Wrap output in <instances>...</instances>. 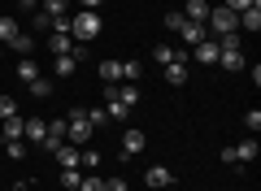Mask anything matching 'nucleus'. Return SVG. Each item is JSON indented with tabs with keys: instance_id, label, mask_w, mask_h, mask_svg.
<instances>
[{
	"instance_id": "9d476101",
	"label": "nucleus",
	"mask_w": 261,
	"mask_h": 191,
	"mask_svg": "<svg viewBox=\"0 0 261 191\" xmlns=\"http://www.w3.org/2000/svg\"><path fill=\"white\" fill-rule=\"evenodd\" d=\"M22 130H27V122H22V118H5V122H0V144L22 139Z\"/></svg>"
},
{
	"instance_id": "4be33fe9",
	"label": "nucleus",
	"mask_w": 261,
	"mask_h": 191,
	"mask_svg": "<svg viewBox=\"0 0 261 191\" xmlns=\"http://www.w3.org/2000/svg\"><path fill=\"white\" fill-rule=\"evenodd\" d=\"M13 52H18V57H31V48H35V35H31V31H18V39H13Z\"/></svg>"
},
{
	"instance_id": "f3484780",
	"label": "nucleus",
	"mask_w": 261,
	"mask_h": 191,
	"mask_svg": "<svg viewBox=\"0 0 261 191\" xmlns=\"http://www.w3.org/2000/svg\"><path fill=\"white\" fill-rule=\"evenodd\" d=\"M209 9H214L209 0H187V13H183V18H187V22H205Z\"/></svg>"
},
{
	"instance_id": "b1692460",
	"label": "nucleus",
	"mask_w": 261,
	"mask_h": 191,
	"mask_svg": "<svg viewBox=\"0 0 261 191\" xmlns=\"http://www.w3.org/2000/svg\"><path fill=\"white\" fill-rule=\"evenodd\" d=\"M5 152H9V161H27L31 144H27V139H9V144H5Z\"/></svg>"
},
{
	"instance_id": "aec40b11",
	"label": "nucleus",
	"mask_w": 261,
	"mask_h": 191,
	"mask_svg": "<svg viewBox=\"0 0 261 191\" xmlns=\"http://www.w3.org/2000/svg\"><path fill=\"white\" fill-rule=\"evenodd\" d=\"M240 26L257 35V31H261V5H252V9H244V13H240Z\"/></svg>"
},
{
	"instance_id": "2f4dec72",
	"label": "nucleus",
	"mask_w": 261,
	"mask_h": 191,
	"mask_svg": "<svg viewBox=\"0 0 261 191\" xmlns=\"http://www.w3.org/2000/svg\"><path fill=\"white\" fill-rule=\"evenodd\" d=\"M87 122H92V126H109V118H105V109H87Z\"/></svg>"
},
{
	"instance_id": "f704fd0d",
	"label": "nucleus",
	"mask_w": 261,
	"mask_h": 191,
	"mask_svg": "<svg viewBox=\"0 0 261 191\" xmlns=\"http://www.w3.org/2000/svg\"><path fill=\"white\" fill-rule=\"evenodd\" d=\"M105 191H130L126 178H105Z\"/></svg>"
},
{
	"instance_id": "a211bd4d",
	"label": "nucleus",
	"mask_w": 261,
	"mask_h": 191,
	"mask_svg": "<svg viewBox=\"0 0 261 191\" xmlns=\"http://www.w3.org/2000/svg\"><path fill=\"white\" fill-rule=\"evenodd\" d=\"M100 78L109 83V87H118V83H122V61H113V57H109V61H100Z\"/></svg>"
},
{
	"instance_id": "7ed1b4c3",
	"label": "nucleus",
	"mask_w": 261,
	"mask_h": 191,
	"mask_svg": "<svg viewBox=\"0 0 261 191\" xmlns=\"http://www.w3.org/2000/svg\"><path fill=\"white\" fill-rule=\"evenodd\" d=\"M144 182H148L152 191H166V187H174V174H170L166 165H148V170H144Z\"/></svg>"
},
{
	"instance_id": "7c9ffc66",
	"label": "nucleus",
	"mask_w": 261,
	"mask_h": 191,
	"mask_svg": "<svg viewBox=\"0 0 261 191\" xmlns=\"http://www.w3.org/2000/svg\"><path fill=\"white\" fill-rule=\"evenodd\" d=\"M222 5H226L231 13H244V9H252V5H261V0H222Z\"/></svg>"
},
{
	"instance_id": "1a4fd4ad",
	"label": "nucleus",
	"mask_w": 261,
	"mask_h": 191,
	"mask_svg": "<svg viewBox=\"0 0 261 191\" xmlns=\"http://www.w3.org/2000/svg\"><path fill=\"white\" fill-rule=\"evenodd\" d=\"M39 13H44L48 22H57V18H70V0H44V5H39Z\"/></svg>"
},
{
	"instance_id": "39448f33",
	"label": "nucleus",
	"mask_w": 261,
	"mask_h": 191,
	"mask_svg": "<svg viewBox=\"0 0 261 191\" xmlns=\"http://www.w3.org/2000/svg\"><path fill=\"white\" fill-rule=\"evenodd\" d=\"M218 65H222V70H244V65H248V61H244V48H218Z\"/></svg>"
},
{
	"instance_id": "cd10ccee",
	"label": "nucleus",
	"mask_w": 261,
	"mask_h": 191,
	"mask_svg": "<svg viewBox=\"0 0 261 191\" xmlns=\"http://www.w3.org/2000/svg\"><path fill=\"white\" fill-rule=\"evenodd\" d=\"M5 118H18V100L13 96H0V122Z\"/></svg>"
},
{
	"instance_id": "423d86ee",
	"label": "nucleus",
	"mask_w": 261,
	"mask_h": 191,
	"mask_svg": "<svg viewBox=\"0 0 261 191\" xmlns=\"http://www.w3.org/2000/svg\"><path fill=\"white\" fill-rule=\"evenodd\" d=\"M109 96H113V100H122L126 109L140 104V87H135V83H118V87H109Z\"/></svg>"
},
{
	"instance_id": "473e14b6",
	"label": "nucleus",
	"mask_w": 261,
	"mask_h": 191,
	"mask_svg": "<svg viewBox=\"0 0 261 191\" xmlns=\"http://www.w3.org/2000/svg\"><path fill=\"white\" fill-rule=\"evenodd\" d=\"M183 22H187L183 13H166V31H178V26H183Z\"/></svg>"
},
{
	"instance_id": "6ab92c4d",
	"label": "nucleus",
	"mask_w": 261,
	"mask_h": 191,
	"mask_svg": "<svg viewBox=\"0 0 261 191\" xmlns=\"http://www.w3.org/2000/svg\"><path fill=\"white\" fill-rule=\"evenodd\" d=\"M74 65H79V57L65 52V57H57V61H53V74H57V78H70V74H74Z\"/></svg>"
},
{
	"instance_id": "412c9836",
	"label": "nucleus",
	"mask_w": 261,
	"mask_h": 191,
	"mask_svg": "<svg viewBox=\"0 0 261 191\" xmlns=\"http://www.w3.org/2000/svg\"><path fill=\"white\" fill-rule=\"evenodd\" d=\"M18 22H13V18H0V48H9L13 44V39H18Z\"/></svg>"
},
{
	"instance_id": "5701e85b",
	"label": "nucleus",
	"mask_w": 261,
	"mask_h": 191,
	"mask_svg": "<svg viewBox=\"0 0 261 191\" xmlns=\"http://www.w3.org/2000/svg\"><path fill=\"white\" fill-rule=\"evenodd\" d=\"M231 152H235V161H257V139H244V144H235Z\"/></svg>"
},
{
	"instance_id": "c9c22d12",
	"label": "nucleus",
	"mask_w": 261,
	"mask_h": 191,
	"mask_svg": "<svg viewBox=\"0 0 261 191\" xmlns=\"http://www.w3.org/2000/svg\"><path fill=\"white\" fill-rule=\"evenodd\" d=\"M100 5L105 0H79V9H96V13H100Z\"/></svg>"
},
{
	"instance_id": "f257e3e1",
	"label": "nucleus",
	"mask_w": 261,
	"mask_h": 191,
	"mask_svg": "<svg viewBox=\"0 0 261 191\" xmlns=\"http://www.w3.org/2000/svg\"><path fill=\"white\" fill-rule=\"evenodd\" d=\"M70 35H74L79 44H92V39L100 35V13H96V9H79V13H70Z\"/></svg>"
},
{
	"instance_id": "f03ea898",
	"label": "nucleus",
	"mask_w": 261,
	"mask_h": 191,
	"mask_svg": "<svg viewBox=\"0 0 261 191\" xmlns=\"http://www.w3.org/2000/svg\"><path fill=\"white\" fill-rule=\"evenodd\" d=\"M92 122H87V113H70V118H65V144H74V148H87V139H92Z\"/></svg>"
},
{
	"instance_id": "bb28decb",
	"label": "nucleus",
	"mask_w": 261,
	"mask_h": 191,
	"mask_svg": "<svg viewBox=\"0 0 261 191\" xmlns=\"http://www.w3.org/2000/svg\"><path fill=\"white\" fill-rule=\"evenodd\" d=\"M79 182H83V174H79V170H61V187L65 191H79Z\"/></svg>"
},
{
	"instance_id": "dca6fc26",
	"label": "nucleus",
	"mask_w": 261,
	"mask_h": 191,
	"mask_svg": "<svg viewBox=\"0 0 261 191\" xmlns=\"http://www.w3.org/2000/svg\"><path fill=\"white\" fill-rule=\"evenodd\" d=\"M105 96H109V91H105ZM105 118H109V122H130V109H126L122 100H113V96H109V104H105Z\"/></svg>"
},
{
	"instance_id": "f8f14e48",
	"label": "nucleus",
	"mask_w": 261,
	"mask_h": 191,
	"mask_svg": "<svg viewBox=\"0 0 261 191\" xmlns=\"http://www.w3.org/2000/svg\"><path fill=\"white\" fill-rule=\"evenodd\" d=\"M196 61L218 65V39H200V44H196Z\"/></svg>"
},
{
	"instance_id": "72a5a7b5",
	"label": "nucleus",
	"mask_w": 261,
	"mask_h": 191,
	"mask_svg": "<svg viewBox=\"0 0 261 191\" xmlns=\"http://www.w3.org/2000/svg\"><path fill=\"white\" fill-rule=\"evenodd\" d=\"M244 126H248V130H257V126H261V109H248V118H244Z\"/></svg>"
},
{
	"instance_id": "9b49d317",
	"label": "nucleus",
	"mask_w": 261,
	"mask_h": 191,
	"mask_svg": "<svg viewBox=\"0 0 261 191\" xmlns=\"http://www.w3.org/2000/svg\"><path fill=\"white\" fill-rule=\"evenodd\" d=\"M27 87H31V96H35V100H48V96H53V91H57V83H53V78H44V74H39V78H31Z\"/></svg>"
},
{
	"instance_id": "58836bf2",
	"label": "nucleus",
	"mask_w": 261,
	"mask_h": 191,
	"mask_svg": "<svg viewBox=\"0 0 261 191\" xmlns=\"http://www.w3.org/2000/svg\"><path fill=\"white\" fill-rule=\"evenodd\" d=\"M183 5H187V0H183Z\"/></svg>"
},
{
	"instance_id": "e433bc0d",
	"label": "nucleus",
	"mask_w": 261,
	"mask_h": 191,
	"mask_svg": "<svg viewBox=\"0 0 261 191\" xmlns=\"http://www.w3.org/2000/svg\"><path fill=\"white\" fill-rule=\"evenodd\" d=\"M39 5H44V0H22V9H27V13H35Z\"/></svg>"
},
{
	"instance_id": "6e6552de",
	"label": "nucleus",
	"mask_w": 261,
	"mask_h": 191,
	"mask_svg": "<svg viewBox=\"0 0 261 191\" xmlns=\"http://www.w3.org/2000/svg\"><path fill=\"white\" fill-rule=\"evenodd\" d=\"M44 135H48V122H39V118H31L27 130H22V139H27V144H35V148H44Z\"/></svg>"
},
{
	"instance_id": "c756f323",
	"label": "nucleus",
	"mask_w": 261,
	"mask_h": 191,
	"mask_svg": "<svg viewBox=\"0 0 261 191\" xmlns=\"http://www.w3.org/2000/svg\"><path fill=\"white\" fill-rule=\"evenodd\" d=\"M79 191H105V178H96V174H87V178L79 182Z\"/></svg>"
},
{
	"instance_id": "4c0bfd02",
	"label": "nucleus",
	"mask_w": 261,
	"mask_h": 191,
	"mask_svg": "<svg viewBox=\"0 0 261 191\" xmlns=\"http://www.w3.org/2000/svg\"><path fill=\"white\" fill-rule=\"evenodd\" d=\"M0 52H5V48H0Z\"/></svg>"
},
{
	"instance_id": "0eeeda50",
	"label": "nucleus",
	"mask_w": 261,
	"mask_h": 191,
	"mask_svg": "<svg viewBox=\"0 0 261 191\" xmlns=\"http://www.w3.org/2000/svg\"><path fill=\"white\" fill-rule=\"evenodd\" d=\"M178 35H183V44H200V39H209V31H205V22H183V26H178Z\"/></svg>"
},
{
	"instance_id": "20e7f679",
	"label": "nucleus",
	"mask_w": 261,
	"mask_h": 191,
	"mask_svg": "<svg viewBox=\"0 0 261 191\" xmlns=\"http://www.w3.org/2000/svg\"><path fill=\"white\" fill-rule=\"evenodd\" d=\"M144 144H148V135H144V130H126V135H122V156H140L144 152Z\"/></svg>"
},
{
	"instance_id": "393cba45",
	"label": "nucleus",
	"mask_w": 261,
	"mask_h": 191,
	"mask_svg": "<svg viewBox=\"0 0 261 191\" xmlns=\"http://www.w3.org/2000/svg\"><path fill=\"white\" fill-rule=\"evenodd\" d=\"M152 61H157V65H170V61H178V52H174L170 44H157V48H152Z\"/></svg>"
},
{
	"instance_id": "4468645a",
	"label": "nucleus",
	"mask_w": 261,
	"mask_h": 191,
	"mask_svg": "<svg viewBox=\"0 0 261 191\" xmlns=\"http://www.w3.org/2000/svg\"><path fill=\"white\" fill-rule=\"evenodd\" d=\"M48 48H53V57H65V52H74V35H48Z\"/></svg>"
},
{
	"instance_id": "c85d7f7f",
	"label": "nucleus",
	"mask_w": 261,
	"mask_h": 191,
	"mask_svg": "<svg viewBox=\"0 0 261 191\" xmlns=\"http://www.w3.org/2000/svg\"><path fill=\"white\" fill-rule=\"evenodd\" d=\"M79 165H83V170H92V165H100V152H96V148H83V152H79Z\"/></svg>"
},
{
	"instance_id": "ddd939ff",
	"label": "nucleus",
	"mask_w": 261,
	"mask_h": 191,
	"mask_svg": "<svg viewBox=\"0 0 261 191\" xmlns=\"http://www.w3.org/2000/svg\"><path fill=\"white\" fill-rule=\"evenodd\" d=\"M53 156L61 161V170H79V148H74V144H61Z\"/></svg>"
},
{
	"instance_id": "a878e982",
	"label": "nucleus",
	"mask_w": 261,
	"mask_h": 191,
	"mask_svg": "<svg viewBox=\"0 0 261 191\" xmlns=\"http://www.w3.org/2000/svg\"><path fill=\"white\" fill-rule=\"evenodd\" d=\"M18 78H22V83L39 78V61H31V57H27V61H18Z\"/></svg>"
},
{
	"instance_id": "2eb2a0df",
	"label": "nucleus",
	"mask_w": 261,
	"mask_h": 191,
	"mask_svg": "<svg viewBox=\"0 0 261 191\" xmlns=\"http://www.w3.org/2000/svg\"><path fill=\"white\" fill-rule=\"evenodd\" d=\"M161 70H166V83H170V87H183V83H187V65H183V61H170V65H161Z\"/></svg>"
}]
</instances>
